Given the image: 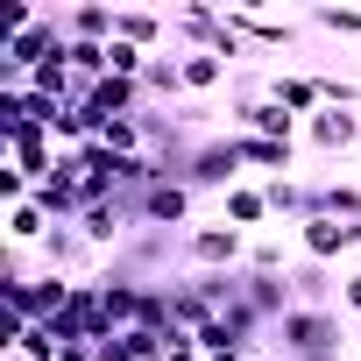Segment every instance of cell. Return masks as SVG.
<instances>
[{"mask_svg": "<svg viewBox=\"0 0 361 361\" xmlns=\"http://www.w3.org/2000/svg\"><path fill=\"white\" fill-rule=\"evenodd\" d=\"M185 185H192L199 199H206V192H213V199H227L234 185H248V170H241V149H234V135H227V128H220V135H206V142L192 149V170H185Z\"/></svg>", "mask_w": 361, "mask_h": 361, "instance_id": "obj_1", "label": "cell"}, {"mask_svg": "<svg viewBox=\"0 0 361 361\" xmlns=\"http://www.w3.org/2000/svg\"><path fill=\"white\" fill-rule=\"evenodd\" d=\"M305 142H312V156H347L361 142V114L354 106H319L305 121Z\"/></svg>", "mask_w": 361, "mask_h": 361, "instance_id": "obj_4", "label": "cell"}, {"mask_svg": "<svg viewBox=\"0 0 361 361\" xmlns=\"http://www.w3.org/2000/svg\"><path fill=\"white\" fill-rule=\"evenodd\" d=\"M170 361H206V354H199V347L185 340V347H170Z\"/></svg>", "mask_w": 361, "mask_h": 361, "instance_id": "obj_14", "label": "cell"}, {"mask_svg": "<svg viewBox=\"0 0 361 361\" xmlns=\"http://www.w3.org/2000/svg\"><path fill=\"white\" fill-rule=\"evenodd\" d=\"M234 135H262V142H298V135H305V121H298V114H283L276 99H262V106L234 114Z\"/></svg>", "mask_w": 361, "mask_h": 361, "instance_id": "obj_6", "label": "cell"}, {"mask_svg": "<svg viewBox=\"0 0 361 361\" xmlns=\"http://www.w3.org/2000/svg\"><path fill=\"white\" fill-rule=\"evenodd\" d=\"M0 361H22V354H0Z\"/></svg>", "mask_w": 361, "mask_h": 361, "instance_id": "obj_15", "label": "cell"}, {"mask_svg": "<svg viewBox=\"0 0 361 361\" xmlns=\"http://www.w3.org/2000/svg\"><path fill=\"white\" fill-rule=\"evenodd\" d=\"M220 220H227V227H241V234H255V227H269L276 213H269V199H262V185H255V177H248V185H234V192L220 199Z\"/></svg>", "mask_w": 361, "mask_h": 361, "instance_id": "obj_8", "label": "cell"}, {"mask_svg": "<svg viewBox=\"0 0 361 361\" xmlns=\"http://www.w3.org/2000/svg\"><path fill=\"white\" fill-rule=\"evenodd\" d=\"M248 269H255V276H290V269H298V262H290V241L255 234V241H248Z\"/></svg>", "mask_w": 361, "mask_h": 361, "instance_id": "obj_11", "label": "cell"}, {"mask_svg": "<svg viewBox=\"0 0 361 361\" xmlns=\"http://www.w3.org/2000/svg\"><path fill=\"white\" fill-rule=\"evenodd\" d=\"M177 64H185V92H192V99H206V92H227V85H234V64H227V57H213V50H185Z\"/></svg>", "mask_w": 361, "mask_h": 361, "instance_id": "obj_7", "label": "cell"}, {"mask_svg": "<svg viewBox=\"0 0 361 361\" xmlns=\"http://www.w3.org/2000/svg\"><path fill=\"white\" fill-rule=\"evenodd\" d=\"M340 312H347V319L361 326V262H354V269L340 276Z\"/></svg>", "mask_w": 361, "mask_h": 361, "instance_id": "obj_13", "label": "cell"}, {"mask_svg": "<svg viewBox=\"0 0 361 361\" xmlns=\"http://www.w3.org/2000/svg\"><path fill=\"white\" fill-rule=\"evenodd\" d=\"M269 99H276L283 114H298V121H312V114L326 106V92H319V71H269Z\"/></svg>", "mask_w": 361, "mask_h": 361, "instance_id": "obj_5", "label": "cell"}, {"mask_svg": "<svg viewBox=\"0 0 361 361\" xmlns=\"http://www.w3.org/2000/svg\"><path fill=\"white\" fill-rule=\"evenodd\" d=\"M354 248H361V227H347V220H333V213H312V220L298 227V255H305V262H326V269H333V262H347Z\"/></svg>", "mask_w": 361, "mask_h": 361, "instance_id": "obj_3", "label": "cell"}, {"mask_svg": "<svg viewBox=\"0 0 361 361\" xmlns=\"http://www.w3.org/2000/svg\"><path fill=\"white\" fill-rule=\"evenodd\" d=\"M354 347H361V326H354Z\"/></svg>", "mask_w": 361, "mask_h": 361, "instance_id": "obj_16", "label": "cell"}, {"mask_svg": "<svg viewBox=\"0 0 361 361\" xmlns=\"http://www.w3.org/2000/svg\"><path fill=\"white\" fill-rule=\"evenodd\" d=\"M312 22H319V29H333V36H361V8H319Z\"/></svg>", "mask_w": 361, "mask_h": 361, "instance_id": "obj_12", "label": "cell"}, {"mask_svg": "<svg viewBox=\"0 0 361 361\" xmlns=\"http://www.w3.org/2000/svg\"><path fill=\"white\" fill-rule=\"evenodd\" d=\"M114 15L121 8H99V0H92V8H57V22H64L71 43H114Z\"/></svg>", "mask_w": 361, "mask_h": 361, "instance_id": "obj_9", "label": "cell"}, {"mask_svg": "<svg viewBox=\"0 0 361 361\" xmlns=\"http://www.w3.org/2000/svg\"><path fill=\"white\" fill-rule=\"evenodd\" d=\"M333 283H340V276H333L326 262H298V269H290V298H298V305H319V312H326V305H340V290H333Z\"/></svg>", "mask_w": 361, "mask_h": 361, "instance_id": "obj_10", "label": "cell"}, {"mask_svg": "<svg viewBox=\"0 0 361 361\" xmlns=\"http://www.w3.org/2000/svg\"><path fill=\"white\" fill-rule=\"evenodd\" d=\"M248 262V234L227 220H199L185 234V269H241Z\"/></svg>", "mask_w": 361, "mask_h": 361, "instance_id": "obj_2", "label": "cell"}]
</instances>
